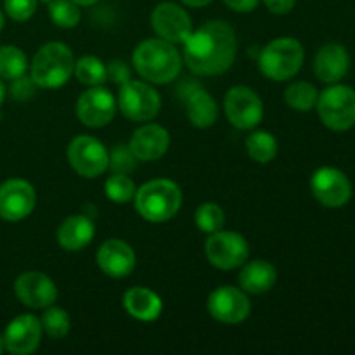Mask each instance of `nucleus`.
<instances>
[{
    "label": "nucleus",
    "mask_w": 355,
    "mask_h": 355,
    "mask_svg": "<svg viewBox=\"0 0 355 355\" xmlns=\"http://www.w3.org/2000/svg\"><path fill=\"white\" fill-rule=\"evenodd\" d=\"M238 42L234 30L224 21H210L184 42V58L198 75H220L236 59Z\"/></svg>",
    "instance_id": "nucleus-1"
},
{
    "label": "nucleus",
    "mask_w": 355,
    "mask_h": 355,
    "mask_svg": "<svg viewBox=\"0 0 355 355\" xmlns=\"http://www.w3.org/2000/svg\"><path fill=\"white\" fill-rule=\"evenodd\" d=\"M134 64L139 75L149 82L168 83L179 75L180 55L170 42L163 38H151L135 49Z\"/></svg>",
    "instance_id": "nucleus-2"
},
{
    "label": "nucleus",
    "mask_w": 355,
    "mask_h": 355,
    "mask_svg": "<svg viewBox=\"0 0 355 355\" xmlns=\"http://www.w3.org/2000/svg\"><path fill=\"white\" fill-rule=\"evenodd\" d=\"M182 193L168 179H156L144 184L135 196V208L149 222H166L179 211Z\"/></svg>",
    "instance_id": "nucleus-3"
},
{
    "label": "nucleus",
    "mask_w": 355,
    "mask_h": 355,
    "mask_svg": "<svg viewBox=\"0 0 355 355\" xmlns=\"http://www.w3.org/2000/svg\"><path fill=\"white\" fill-rule=\"evenodd\" d=\"M75 61L69 47L59 42L44 45L31 62V80L44 89H58L71 76Z\"/></svg>",
    "instance_id": "nucleus-4"
},
{
    "label": "nucleus",
    "mask_w": 355,
    "mask_h": 355,
    "mask_svg": "<svg viewBox=\"0 0 355 355\" xmlns=\"http://www.w3.org/2000/svg\"><path fill=\"white\" fill-rule=\"evenodd\" d=\"M302 64H304V47L300 42L290 37L270 42L259 58L260 71L267 78L277 82L297 75Z\"/></svg>",
    "instance_id": "nucleus-5"
},
{
    "label": "nucleus",
    "mask_w": 355,
    "mask_h": 355,
    "mask_svg": "<svg viewBox=\"0 0 355 355\" xmlns=\"http://www.w3.org/2000/svg\"><path fill=\"white\" fill-rule=\"evenodd\" d=\"M318 111L322 123L335 132H345L355 125V90L347 85H333L318 97Z\"/></svg>",
    "instance_id": "nucleus-6"
},
{
    "label": "nucleus",
    "mask_w": 355,
    "mask_h": 355,
    "mask_svg": "<svg viewBox=\"0 0 355 355\" xmlns=\"http://www.w3.org/2000/svg\"><path fill=\"white\" fill-rule=\"evenodd\" d=\"M118 106L128 120L148 121L158 114L159 96L148 83L128 80L120 89Z\"/></svg>",
    "instance_id": "nucleus-7"
},
{
    "label": "nucleus",
    "mask_w": 355,
    "mask_h": 355,
    "mask_svg": "<svg viewBox=\"0 0 355 355\" xmlns=\"http://www.w3.org/2000/svg\"><path fill=\"white\" fill-rule=\"evenodd\" d=\"M311 189L315 200L328 208L345 207L352 198V184L349 177L333 166L315 170L311 179Z\"/></svg>",
    "instance_id": "nucleus-8"
},
{
    "label": "nucleus",
    "mask_w": 355,
    "mask_h": 355,
    "mask_svg": "<svg viewBox=\"0 0 355 355\" xmlns=\"http://www.w3.org/2000/svg\"><path fill=\"white\" fill-rule=\"evenodd\" d=\"M205 252L217 269L231 270L246 262L250 250L246 239L238 232L217 231L208 238Z\"/></svg>",
    "instance_id": "nucleus-9"
},
{
    "label": "nucleus",
    "mask_w": 355,
    "mask_h": 355,
    "mask_svg": "<svg viewBox=\"0 0 355 355\" xmlns=\"http://www.w3.org/2000/svg\"><path fill=\"white\" fill-rule=\"evenodd\" d=\"M68 159L73 168L83 177H99L110 165V156L97 139L80 135L68 148Z\"/></svg>",
    "instance_id": "nucleus-10"
},
{
    "label": "nucleus",
    "mask_w": 355,
    "mask_h": 355,
    "mask_svg": "<svg viewBox=\"0 0 355 355\" xmlns=\"http://www.w3.org/2000/svg\"><path fill=\"white\" fill-rule=\"evenodd\" d=\"M225 113L234 127L246 130L262 121L263 104L248 87H234L225 96Z\"/></svg>",
    "instance_id": "nucleus-11"
},
{
    "label": "nucleus",
    "mask_w": 355,
    "mask_h": 355,
    "mask_svg": "<svg viewBox=\"0 0 355 355\" xmlns=\"http://www.w3.org/2000/svg\"><path fill=\"white\" fill-rule=\"evenodd\" d=\"M35 203V189L26 180L10 179L0 186V217L3 220H23L33 211Z\"/></svg>",
    "instance_id": "nucleus-12"
},
{
    "label": "nucleus",
    "mask_w": 355,
    "mask_h": 355,
    "mask_svg": "<svg viewBox=\"0 0 355 355\" xmlns=\"http://www.w3.org/2000/svg\"><path fill=\"white\" fill-rule=\"evenodd\" d=\"M153 28L163 40L170 44H184L193 33V23L186 10L177 3L163 2L156 6L151 16Z\"/></svg>",
    "instance_id": "nucleus-13"
},
{
    "label": "nucleus",
    "mask_w": 355,
    "mask_h": 355,
    "mask_svg": "<svg viewBox=\"0 0 355 355\" xmlns=\"http://www.w3.org/2000/svg\"><path fill=\"white\" fill-rule=\"evenodd\" d=\"M208 311L211 318L225 324H238L250 315L252 305L241 290L232 286H222L208 298Z\"/></svg>",
    "instance_id": "nucleus-14"
},
{
    "label": "nucleus",
    "mask_w": 355,
    "mask_h": 355,
    "mask_svg": "<svg viewBox=\"0 0 355 355\" xmlns=\"http://www.w3.org/2000/svg\"><path fill=\"white\" fill-rule=\"evenodd\" d=\"M114 111V97L101 87L87 90L76 101V116L87 127H104L113 120Z\"/></svg>",
    "instance_id": "nucleus-15"
},
{
    "label": "nucleus",
    "mask_w": 355,
    "mask_h": 355,
    "mask_svg": "<svg viewBox=\"0 0 355 355\" xmlns=\"http://www.w3.org/2000/svg\"><path fill=\"white\" fill-rule=\"evenodd\" d=\"M14 291L16 297L31 309L51 307L58 298V288L54 281L37 270L21 274L14 284Z\"/></svg>",
    "instance_id": "nucleus-16"
},
{
    "label": "nucleus",
    "mask_w": 355,
    "mask_h": 355,
    "mask_svg": "<svg viewBox=\"0 0 355 355\" xmlns=\"http://www.w3.org/2000/svg\"><path fill=\"white\" fill-rule=\"evenodd\" d=\"M42 338V322L33 315H19L9 322L3 335V345L14 355L35 352Z\"/></svg>",
    "instance_id": "nucleus-17"
},
{
    "label": "nucleus",
    "mask_w": 355,
    "mask_h": 355,
    "mask_svg": "<svg viewBox=\"0 0 355 355\" xmlns=\"http://www.w3.org/2000/svg\"><path fill=\"white\" fill-rule=\"evenodd\" d=\"M97 263L111 277H127L135 267V253L120 239H110L97 252Z\"/></svg>",
    "instance_id": "nucleus-18"
},
{
    "label": "nucleus",
    "mask_w": 355,
    "mask_h": 355,
    "mask_svg": "<svg viewBox=\"0 0 355 355\" xmlns=\"http://www.w3.org/2000/svg\"><path fill=\"white\" fill-rule=\"evenodd\" d=\"M170 146L168 132L159 125H146L139 128L130 139V151L141 162H153L162 158Z\"/></svg>",
    "instance_id": "nucleus-19"
},
{
    "label": "nucleus",
    "mask_w": 355,
    "mask_h": 355,
    "mask_svg": "<svg viewBox=\"0 0 355 355\" xmlns=\"http://www.w3.org/2000/svg\"><path fill=\"white\" fill-rule=\"evenodd\" d=\"M350 68L349 52L343 45L328 44L321 47L314 59V71L319 80L326 83H336L347 75Z\"/></svg>",
    "instance_id": "nucleus-20"
},
{
    "label": "nucleus",
    "mask_w": 355,
    "mask_h": 355,
    "mask_svg": "<svg viewBox=\"0 0 355 355\" xmlns=\"http://www.w3.org/2000/svg\"><path fill=\"white\" fill-rule=\"evenodd\" d=\"M94 224L85 215H71L61 224L58 231V241L64 250H82L92 241Z\"/></svg>",
    "instance_id": "nucleus-21"
},
{
    "label": "nucleus",
    "mask_w": 355,
    "mask_h": 355,
    "mask_svg": "<svg viewBox=\"0 0 355 355\" xmlns=\"http://www.w3.org/2000/svg\"><path fill=\"white\" fill-rule=\"evenodd\" d=\"M125 309L132 318L139 321H155L162 312V300L155 291L148 288H132L125 293Z\"/></svg>",
    "instance_id": "nucleus-22"
},
{
    "label": "nucleus",
    "mask_w": 355,
    "mask_h": 355,
    "mask_svg": "<svg viewBox=\"0 0 355 355\" xmlns=\"http://www.w3.org/2000/svg\"><path fill=\"white\" fill-rule=\"evenodd\" d=\"M276 267L270 266L269 262H263V260H255V262L246 263L245 269L239 274V283H241L243 290L253 295L269 291L276 284Z\"/></svg>",
    "instance_id": "nucleus-23"
},
{
    "label": "nucleus",
    "mask_w": 355,
    "mask_h": 355,
    "mask_svg": "<svg viewBox=\"0 0 355 355\" xmlns=\"http://www.w3.org/2000/svg\"><path fill=\"white\" fill-rule=\"evenodd\" d=\"M187 118L193 125L200 128H207L217 120V104L214 97L205 90H196L187 99Z\"/></svg>",
    "instance_id": "nucleus-24"
},
{
    "label": "nucleus",
    "mask_w": 355,
    "mask_h": 355,
    "mask_svg": "<svg viewBox=\"0 0 355 355\" xmlns=\"http://www.w3.org/2000/svg\"><path fill=\"white\" fill-rule=\"evenodd\" d=\"M26 68V55L21 49L14 47V45L0 47V78L16 80L21 75H24Z\"/></svg>",
    "instance_id": "nucleus-25"
},
{
    "label": "nucleus",
    "mask_w": 355,
    "mask_h": 355,
    "mask_svg": "<svg viewBox=\"0 0 355 355\" xmlns=\"http://www.w3.org/2000/svg\"><path fill=\"white\" fill-rule=\"evenodd\" d=\"M246 151L255 162L269 163L277 155V141L269 132H253L246 139Z\"/></svg>",
    "instance_id": "nucleus-26"
},
{
    "label": "nucleus",
    "mask_w": 355,
    "mask_h": 355,
    "mask_svg": "<svg viewBox=\"0 0 355 355\" xmlns=\"http://www.w3.org/2000/svg\"><path fill=\"white\" fill-rule=\"evenodd\" d=\"M318 90L314 85L307 82H297L288 87L284 99L288 106H291L297 111H311L318 104Z\"/></svg>",
    "instance_id": "nucleus-27"
},
{
    "label": "nucleus",
    "mask_w": 355,
    "mask_h": 355,
    "mask_svg": "<svg viewBox=\"0 0 355 355\" xmlns=\"http://www.w3.org/2000/svg\"><path fill=\"white\" fill-rule=\"evenodd\" d=\"M75 73L76 78L83 83V85H101V83L106 80L107 69L103 64V61L94 55H85V58L80 59L75 64Z\"/></svg>",
    "instance_id": "nucleus-28"
},
{
    "label": "nucleus",
    "mask_w": 355,
    "mask_h": 355,
    "mask_svg": "<svg viewBox=\"0 0 355 355\" xmlns=\"http://www.w3.org/2000/svg\"><path fill=\"white\" fill-rule=\"evenodd\" d=\"M49 16L58 26L73 28L80 21L78 3L73 0H52L49 6Z\"/></svg>",
    "instance_id": "nucleus-29"
},
{
    "label": "nucleus",
    "mask_w": 355,
    "mask_h": 355,
    "mask_svg": "<svg viewBox=\"0 0 355 355\" xmlns=\"http://www.w3.org/2000/svg\"><path fill=\"white\" fill-rule=\"evenodd\" d=\"M224 211H222V208L218 205L205 203L196 210L198 227L203 232H208V234H214V232L220 231L224 227Z\"/></svg>",
    "instance_id": "nucleus-30"
},
{
    "label": "nucleus",
    "mask_w": 355,
    "mask_h": 355,
    "mask_svg": "<svg viewBox=\"0 0 355 355\" xmlns=\"http://www.w3.org/2000/svg\"><path fill=\"white\" fill-rule=\"evenodd\" d=\"M106 196L114 203H127L134 198L135 186L127 173H114L106 180Z\"/></svg>",
    "instance_id": "nucleus-31"
},
{
    "label": "nucleus",
    "mask_w": 355,
    "mask_h": 355,
    "mask_svg": "<svg viewBox=\"0 0 355 355\" xmlns=\"http://www.w3.org/2000/svg\"><path fill=\"white\" fill-rule=\"evenodd\" d=\"M42 329H45L51 338H64L69 331L68 314L58 307L47 309L42 318Z\"/></svg>",
    "instance_id": "nucleus-32"
},
{
    "label": "nucleus",
    "mask_w": 355,
    "mask_h": 355,
    "mask_svg": "<svg viewBox=\"0 0 355 355\" xmlns=\"http://www.w3.org/2000/svg\"><path fill=\"white\" fill-rule=\"evenodd\" d=\"M6 12L14 21H26L33 16L37 9V0H6Z\"/></svg>",
    "instance_id": "nucleus-33"
},
{
    "label": "nucleus",
    "mask_w": 355,
    "mask_h": 355,
    "mask_svg": "<svg viewBox=\"0 0 355 355\" xmlns=\"http://www.w3.org/2000/svg\"><path fill=\"white\" fill-rule=\"evenodd\" d=\"M110 165L116 173H128L135 166L134 153L130 151V148L118 146L113 151V156L110 158Z\"/></svg>",
    "instance_id": "nucleus-34"
},
{
    "label": "nucleus",
    "mask_w": 355,
    "mask_h": 355,
    "mask_svg": "<svg viewBox=\"0 0 355 355\" xmlns=\"http://www.w3.org/2000/svg\"><path fill=\"white\" fill-rule=\"evenodd\" d=\"M14 85H12V96L16 97V99H28V97L33 94V85L35 82L31 78H26L24 75H21L19 78L12 80Z\"/></svg>",
    "instance_id": "nucleus-35"
},
{
    "label": "nucleus",
    "mask_w": 355,
    "mask_h": 355,
    "mask_svg": "<svg viewBox=\"0 0 355 355\" xmlns=\"http://www.w3.org/2000/svg\"><path fill=\"white\" fill-rule=\"evenodd\" d=\"M107 75H110V78L113 80V82L120 83V85H123L125 82L130 80V71H128L127 64H125L123 61L111 62V64L107 66Z\"/></svg>",
    "instance_id": "nucleus-36"
},
{
    "label": "nucleus",
    "mask_w": 355,
    "mask_h": 355,
    "mask_svg": "<svg viewBox=\"0 0 355 355\" xmlns=\"http://www.w3.org/2000/svg\"><path fill=\"white\" fill-rule=\"evenodd\" d=\"M267 9L274 14H288L295 7L297 0H263Z\"/></svg>",
    "instance_id": "nucleus-37"
},
{
    "label": "nucleus",
    "mask_w": 355,
    "mask_h": 355,
    "mask_svg": "<svg viewBox=\"0 0 355 355\" xmlns=\"http://www.w3.org/2000/svg\"><path fill=\"white\" fill-rule=\"evenodd\" d=\"M224 2L238 12H250L259 6L260 0H224Z\"/></svg>",
    "instance_id": "nucleus-38"
},
{
    "label": "nucleus",
    "mask_w": 355,
    "mask_h": 355,
    "mask_svg": "<svg viewBox=\"0 0 355 355\" xmlns=\"http://www.w3.org/2000/svg\"><path fill=\"white\" fill-rule=\"evenodd\" d=\"M186 6H191V7H203V6H208V3L211 2V0H182Z\"/></svg>",
    "instance_id": "nucleus-39"
},
{
    "label": "nucleus",
    "mask_w": 355,
    "mask_h": 355,
    "mask_svg": "<svg viewBox=\"0 0 355 355\" xmlns=\"http://www.w3.org/2000/svg\"><path fill=\"white\" fill-rule=\"evenodd\" d=\"M75 3H78V6H92V3L99 2V0H73Z\"/></svg>",
    "instance_id": "nucleus-40"
},
{
    "label": "nucleus",
    "mask_w": 355,
    "mask_h": 355,
    "mask_svg": "<svg viewBox=\"0 0 355 355\" xmlns=\"http://www.w3.org/2000/svg\"><path fill=\"white\" fill-rule=\"evenodd\" d=\"M3 97H6V89H3V83L2 80H0V106H2L3 103Z\"/></svg>",
    "instance_id": "nucleus-41"
},
{
    "label": "nucleus",
    "mask_w": 355,
    "mask_h": 355,
    "mask_svg": "<svg viewBox=\"0 0 355 355\" xmlns=\"http://www.w3.org/2000/svg\"><path fill=\"white\" fill-rule=\"evenodd\" d=\"M3 349H6V345H3V336L0 335V354L3 352Z\"/></svg>",
    "instance_id": "nucleus-42"
},
{
    "label": "nucleus",
    "mask_w": 355,
    "mask_h": 355,
    "mask_svg": "<svg viewBox=\"0 0 355 355\" xmlns=\"http://www.w3.org/2000/svg\"><path fill=\"white\" fill-rule=\"evenodd\" d=\"M3 28V16H2V12H0V30H2Z\"/></svg>",
    "instance_id": "nucleus-43"
},
{
    "label": "nucleus",
    "mask_w": 355,
    "mask_h": 355,
    "mask_svg": "<svg viewBox=\"0 0 355 355\" xmlns=\"http://www.w3.org/2000/svg\"><path fill=\"white\" fill-rule=\"evenodd\" d=\"M42 2H47V3H51V2H52V0H42Z\"/></svg>",
    "instance_id": "nucleus-44"
}]
</instances>
